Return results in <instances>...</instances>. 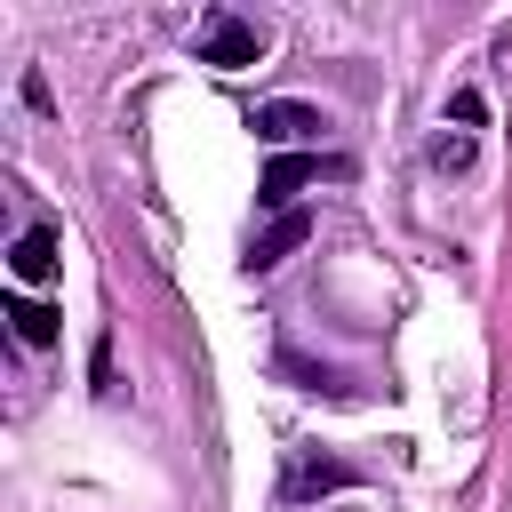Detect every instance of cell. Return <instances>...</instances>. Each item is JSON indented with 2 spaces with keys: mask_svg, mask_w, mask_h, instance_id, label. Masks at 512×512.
<instances>
[{
  "mask_svg": "<svg viewBox=\"0 0 512 512\" xmlns=\"http://www.w3.org/2000/svg\"><path fill=\"white\" fill-rule=\"evenodd\" d=\"M352 480H360L352 464H336V456H320V448H296L288 472H280V504H312V496H336V488H352Z\"/></svg>",
  "mask_w": 512,
  "mask_h": 512,
  "instance_id": "obj_2",
  "label": "cell"
},
{
  "mask_svg": "<svg viewBox=\"0 0 512 512\" xmlns=\"http://www.w3.org/2000/svg\"><path fill=\"white\" fill-rule=\"evenodd\" d=\"M320 168H328V176H336V168H344V160H320V152H280V160H272V168H264V184H256V200H264V208H272V216H288V192H296V184H304V176H320Z\"/></svg>",
  "mask_w": 512,
  "mask_h": 512,
  "instance_id": "obj_3",
  "label": "cell"
},
{
  "mask_svg": "<svg viewBox=\"0 0 512 512\" xmlns=\"http://www.w3.org/2000/svg\"><path fill=\"white\" fill-rule=\"evenodd\" d=\"M304 240H312V216H304V208L272 216V224L256 232V248H248V272H272V264H280V256H296Z\"/></svg>",
  "mask_w": 512,
  "mask_h": 512,
  "instance_id": "obj_5",
  "label": "cell"
},
{
  "mask_svg": "<svg viewBox=\"0 0 512 512\" xmlns=\"http://www.w3.org/2000/svg\"><path fill=\"white\" fill-rule=\"evenodd\" d=\"M56 264H64V240H56L48 224L16 232V248H8V272H16V280H56Z\"/></svg>",
  "mask_w": 512,
  "mask_h": 512,
  "instance_id": "obj_6",
  "label": "cell"
},
{
  "mask_svg": "<svg viewBox=\"0 0 512 512\" xmlns=\"http://www.w3.org/2000/svg\"><path fill=\"white\" fill-rule=\"evenodd\" d=\"M328 120L312 112V104H296V96H280V104H256V136L264 144H312Z\"/></svg>",
  "mask_w": 512,
  "mask_h": 512,
  "instance_id": "obj_4",
  "label": "cell"
},
{
  "mask_svg": "<svg viewBox=\"0 0 512 512\" xmlns=\"http://www.w3.org/2000/svg\"><path fill=\"white\" fill-rule=\"evenodd\" d=\"M432 168H472V136H432Z\"/></svg>",
  "mask_w": 512,
  "mask_h": 512,
  "instance_id": "obj_8",
  "label": "cell"
},
{
  "mask_svg": "<svg viewBox=\"0 0 512 512\" xmlns=\"http://www.w3.org/2000/svg\"><path fill=\"white\" fill-rule=\"evenodd\" d=\"M8 320H16V336H24V344H56V320H64V312H56V304H40V296H16V304H8Z\"/></svg>",
  "mask_w": 512,
  "mask_h": 512,
  "instance_id": "obj_7",
  "label": "cell"
},
{
  "mask_svg": "<svg viewBox=\"0 0 512 512\" xmlns=\"http://www.w3.org/2000/svg\"><path fill=\"white\" fill-rule=\"evenodd\" d=\"M200 64H224V72L264 64V32H256L248 16H232V8H208V16H200Z\"/></svg>",
  "mask_w": 512,
  "mask_h": 512,
  "instance_id": "obj_1",
  "label": "cell"
}]
</instances>
